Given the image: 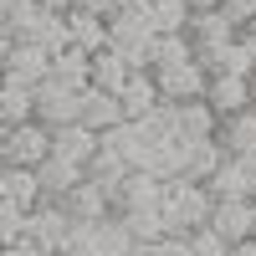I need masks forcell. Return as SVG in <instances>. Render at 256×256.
Here are the masks:
<instances>
[{
    "label": "cell",
    "mask_w": 256,
    "mask_h": 256,
    "mask_svg": "<svg viewBox=\"0 0 256 256\" xmlns=\"http://www.w3.org/2000/svg\"><path fill=\"white\" fill-rule=\"evenodd\" d=\"M164 216H169V230H180V236H195V230L210 226L216 216V195H210V184H195V180H164Z\"/></svg>",
    "instance_id": "cell-1"
},
{
    "label": "cell",
    "mask_w": 256,
    "mask_h": 256,
    "mask_svg": "<svg viewBox=\"0 0 256 256\" xmlns=\"http://www.w3.org/2000/svg\"><path fill=\"white\" fill-rule=\"evenodd\" d=\"M52 159V128L31 118L20 128H0V164H16V169H41Z\"/></svg>",
    "instance_id": "cell-2"
},
{
    "label": "cell",
    "mask_w": 256,
    "mask_h": 256,
    "mask_svg": "<svg viewBox=\"0 0 256 256\" xmlns=\"http://www.w3.org/2000/svg\"><path fill=\"white\" fill-rule=\"evenodd\" d=\"M31 241L46 251V256H67L77 251V216L62 200H46L31 210Z\"/></svg>",
    "instance_id": "cell-3"
},
{
    "label": "cell",
    "mask_w": 256,
    "mask_h": 256,
    "mask_svg": "<svg viewBox=\"0 0 256 256\" xmlns=\"http://www.w3.org/2000/svg\"><path fill=\"white\" fill-rule=\"evenodd\" d=\"M134 246L138 241L118 210L108 220H77V251L82 256H134Z\"/></svg>",
    "instance_id": "cell-4"
},
{
    "label": "cell",
    "mask_w": 256,
    "mask_h": 256,
    "mask_svg": "<svg viewBox=\"0 0 256 256\" xmlns=\"http://www.w3.org/2000/svg\"><path fill=\"white\" fill-rule=\"evenodd\" d=\"M82 92H88V88H72V82H62V77H46L36 88V118L46 128L82 123Z\"/></svg>",
    "instance_id": "cell-5"
},
{
    "label": "cell",
    "mask_w": 256,
    "mask_h": 256,
    "mask_svg": "<svg viewBox=\"0 0 256 256\" xmlns=\"http://www.w3.org/2000/svg\"><path fill=\"white\" fill-rule=\"evenodd\" d=\"M6 77L10 82H26V88H41L52 77V56L36 46V41H16L6 36Z\"/></svg>",
    "instance_id": "cell-6"
},
{
    "label": "cell",
    "mask_w": 256,
    "mask_h": 256,
    "mask_svg": "<svg viewBox=\"0 0 256 256\" xmlns=\"http://www.w3.org/2000/svg\"><path fill=\"white\" fill-rule=\"evenodd\" d=\"M52 154H56V159H72V164H82V169H92V159L102 154V134H92L88 123L52 128Z\"/></svg>",
    "instance_id": "cell-7"
},
{
    "label": "cell",
    "mask_w": 256,
    "mask_h": 256,
    "mask_svg": "<svg viewBox=\"0 0 256 256\" xmlns=\"http://www.w3.org/2000/svg\"><path fill=\"white\" fill-rule=\"evenodd\" d=\"M154 82H159L164 102H195V98H205V88H210V72L200 67V62H184V67L154 72Z\"/></svg>",
    "instance_id": "cell-8"
},
{
    "label": "cell",
    "mask_w": 256,
    "mask_h": 256,
    "mask_svg": "<svg viewBox=\"0 0 256 256\" xmlns=\"http://www.w3.org/2000/svg\"><path fill=\"white\" fill-rule=\"evenodd\" d=\"M0 200H10L20 210H36L46 205V190H41L36 169H16V164H0Z\"/></svg>",
    "instance_id": "cell-9"
},
{
    "label": "cell",
    "mask_w": 256,
    "mask_h": 256,
    "mask_svg": "<svg viewBox=\"0 0 256 256\" xmlns=\"http://www.w3.org/2000/svg\"><path fill=\"white\" fill-rule=\"evenodd\" d=\"M205 102H210V108H216L220 118H236V113H246V108H251V77H236V72L210 77Z\"/></svg>",
    "instance_id": "cell-10"
},
{
    "label": "cell",
    "mask_w": 256,
    "mask_h": 256,
    "mask_svg": "<svg viewBox=\"0 0 256 256\" xmlns=\"http://www.w3.org/2000/svg\"><path fill=\"white\" fill-rule=\"evenodd\" d=\"M16 41H36V46L46 52V56H62V52L72 46V26H67V16H56V10H41V16H36L31 26L16 36Z\"/></svg>",
    "instance_id": "cell-11"
},
{
    "label": "cell",
    "mask_w": 256,
    "mask_h": 256,
    "mask_svg": "<svg viewBox=\"0 0 256 256\" xmlns=\"http://www.w3.org/2000/svg\"><path fill=\"white\" fill-rule=\"evenodd\" d=\"M82 123H88L92 134H108V128L128 123L123 98H118V92H98V88H88V92H82Z\"/></svg>",
    "instance_id": "cell-12"
},
{
    "label": "cell",
    "mask_w": 256,
    "mask_h": 256,
    "mask_svg": "<svg viewBox=\"0 0 256 256\" xmlns=\"http://www.w3.org/2000/svg\"><path fill=\"white\" fill-rule=\"evenodd\" d=\"M67 26H72V46L92 52V56L113 46V26H108V16H92V10H67Z\"/></svg>",
    "instance_id": "cell-13"
},
{
    "label": "cell",
    "mask_w": 256,
    "mask_h": 256,
    "mask_svg": "<svg viewBox=\"0 0 256 256\" xmlns=\"http://www.w3.org/2000/svg\"><path fill=\"white\" fill-rule=\"evenodd\" d=\"M220 148L230 159H256V108L236 113V118H220Z\"/></svg>",
    "instance_id": "cell-14"
},
{
    "label": "cell",
    "mask_w": 256,
    "mask_h": 256,
    "mask_svg": "<svg viewBox=\"0 0 256 256\" xmlns=\"http://www.w3.org/2000/svg\"><path fill=\"white\" fill-rule=\"evenodd\" d=\"M118 98H123V113L134 118V123H144L154 108H164V92H159L154 72H134V77H128V88H123Z\"/></svg>",
    "instance_id": "cell-15"
},
{
    "label": "cell",
    "mask_w": 256,
    "mask_h": 256,
    "mask_svg": "<svg viewBox=\"0 0 256 256\" xmlns=\"http://www.w3.org/2000/svg\"><path fill=\"white\" fill-rule=\"evenodd\" d=\"M174 108H180V138H184V144H205V138L220 134V113L210 108L205 98H195V102H174Z\"/></svg>",
    "instance_id": "cell-16"
},
{
    "label": "cell",
    "mask_w": 256,
    "mask_h": 256,
    "mask_svg": "<svg viewBox=\"0 0 256 256\" xmlns=\"http://www.w3.org/2000/svg\"><path fill=\"white\" fill-rule=\"evenodd\" d=\"M210 195L216 200H256V180H251V164L246 159H226L210 180Z\"/></svg>",
    "instance_id": "cell-17"
},
{
    "label": "cell",
    "mask_w": 256,
    "mask_h": 256,
    "mask_svg": "<svg viewBox=\"0 0 256 256\" xmlns=\"http://www.w3.org/2000/svg\"><path fill=\"white\" fill-rule=\"evenodd\" d=\"M210 230H220L230 246L251 241V200H216V216H210Z\"/></svg>",
    "instance_id": "cell-18"
},
{
    "label": "cell",
    "mask_w": 256,
    "mask_h": 256,
    "mask_svg": "<svg viewBox=\"0 0 256 256\" xmlns=\"http://www.w3.org/2000/svg\"><path fill=\"white\" fill-rule=\"evenodd\" d=\"M36 174H41V190H46V200H67L72 190L88 180V169H82V164H72V159H56V154H52L46 164L36 169Z\"/></svg>",
    "instance_id": "cell-19"
},
{
    "label": "cell",
    "mask_w": 256,
    "mask_h": 256,
    "mask_svg": "<svg viewBox=\"0 0 256 256\" xmlns=\"http://www.w3.org/2000/svg\"><path fill=\"white\" fill-rule=\"evenodd\" d=\"M31 118H36V88L6 77V88H0V128H20Z\"/></svg>",
    "instance_id": "cell-20"
},
{
    "label": "cell",
    "mask_w": 256,
    "mask_h": 256,
    "mask_svg": "<svg viewBox=\"0 0 256 256\" xmlns=\"http://www.w3.org/2000/svg\"><path fill=\"white\" fill-rule=\"evenodd\" d=\"M184 36L195 41V52H205V46H226V41H236L241 31L230 26L220 10H195V20H190V31H184Z\"/></svg>",
    "instance_id": "cell-21"
},
{
    "label": "cell",
    "mask_w": 256,
    "mask_h": 256,
    "mask_svg": "<svg viewBox=\"0 0 256 256\" xmlns=\"http://www.w3.org/2000/svg\"><path fill=\"white\" fill-rule=\"evenodd\" d=\"M62 205H67L77 220H108L113 210H118V205H113L108 195H102V184H98V180H82V184H77L72 195L62 200Z\"/></svg>",
    "instance_id": "cell-22"
},
{
    "label": "cell",
    "mask_w": 256,
    "mask_h": 256,
    "mask_svg": "<svg viewBox=\"0 0 256 256\" xmlns=\"http://www.w3.org/2000/svg\"><path fill=\"white\" fill-rule=\"evenodd\" d=\"M226 159H230V154L220 148V138L190 144V154H184V180H195V184H210V180H216V169H220Z\"/></svg>",
    "instance_id": "cell-23"
},
{
    "label": "cell",
    "mask_w": 256,
    "mask_h": 256,
    "mask_svg": "<svg viewBox=\"0 0 256 256\" xmlns=\"http://www.w3.org/2000/svg\"><path fill=\"white\" fill-rule=\"evenodd\" d=\"M128 77H134V67H128V56H123V52L108 46V52H98V56H92V88H98V92H123V88H128Z\"/></svg>",
    "instance_id": "cell-24"
},
{
    "label": "cell",
    "mask_w": 256,
    "mask_h": 256,
    "mask_svg": "<svg viewBox=\"0 0 256 256\" xmlns=\"http://www.w3.org/2000/svg\"><path fill=\"white\" fill-rule=\"evenodd\" d=\"M190 20H195V6H190V0H154V10H148L154 36H184Z\"/></svg>",
    "instance_id": "cell-25"
},
{
    "label": "cell",
    "mask_w": 256,
    "mask_h": 256,
    "mask_svg": "<svg viewBox=\"0 0 256 256\" xmlns=\"http://www.w3.org/2000/svg\"><path fill=\"white\" fill-rule=\"evenodd\" d=\"M144 205H164V180L148 174V169H134V174H128V184H123L118 210H144Z\"/></svg>",
    "instance_id": "cell-26"
},
{
    "label": "cell",
    "mask_w": 256,
    "mask_h": 256,
    "mask_svg": "<svg viewBox=\"0 0 256 256\" xmlns=\"http://www.w3.org/2000/svg\"><path fill=\"white\" fill-rule=\"evenodd\" d=\"M118 216L128 220L134 241H164V236H174V230H169V216H164V205H144V210H118Z\"/></svg>",
    "instance_id": "cell-27"
},
{
    "label": "cell",
    "mask_w": 256,
    "mask_h": 256,
    "mask_svg": "<svg viewBox=\"0 0 256 256\" xmlns=\"http://www.w3.org/2000/svg\"><path fill=\"white\" fill-rule=\"evenodd\" d=\"M144 123H118V128H108L102 134V154H118V159H128V164H138V154H144Z\"/></svg>",
    "instance_id": "cell-28"
},
{
    "label": "cell",
    "mask_w": 256,
    "mask_h": 256,
    "mask_svg": "<svg viewBox=\"0 0 256 256\" xmlns=\"http://www.w3.org/2000/svg\"><path fill=\"white\" fill-rule=\"evenodd\" d=\"M52 77L72 82V88H92V52H82V46H67L62 56H52Z\"/></svg>",
    "instance_id": "cell-29"
},
{
    "label": "cell",
    "mask_w": 256,
    "mask_h": 256,
    "mask_svg": "<svg viewBox=\"0 0 256 256\" xmlns=\"http://www.w3.org/2000/svg\"><path fill=\"white\" fill-rule=\"evenodd\" d=\"M184 62H195V41L190 36H154V72L184 67Z\"/></svg>",
    "instance_id": "cell-30"
},
{
    "label": "cell",
    "mask_w": 256,
    "mask_h": 256,
    "mask_svg": "<svg viewBox=\"0 0 256 256\" xmlns=\"http://www.w3.org/2000/svg\"><path fill=\"white\" fill-rule=\"evenodd\" d=\"M20 241H31V210L0 200V246H20Z\"/></svg>",
    "instance_id": "cell-31"
},
{
    "label": "cell",
    "mask_w": 256,
    "mask_h": 256,
    "mask_svg": "<svg viewBox=\"0 0 256 256\" xmlns=\"http://www.w3.org/2000/svg\"><path fill=\"white\" fill-rule=\"evenodd\" d=\"M41 10H46L41 0H6V6H0V31H6V36H20Z\"/></svg>",
    "instance_id": "cell-32"
},
{
    "label": "cell",
    "mask_w": 256,
    "mask_h": 256,
    "mask_svg": "<svg viewBox=\"0 0 256 256\" xmlns=\"http://www.w3.org/2000/svg\"><path fill=\"white\" fill-rule=\"evenodd\" d=\"M220 16H226L236 31H251V26H256V0H220Z\"/></svg>",
    "instance_id": "cell-33"
},
{
    "label": "cell",
    "mask_w": 256,
    "mask_h": 256,
    "mask_svg": "<svg viewBox=\"0 0 256 256\" xmlns=\"http://www.w3.org/2000/svg\"><path fill=\"white\" fill-rule=\"evenodd\" d=\"M190 241H195V256H230V241L220 236V230H195V236H190Z\"/></svg>",
    "instance_id": "cell-34"
},
{
    "label": "cell",
    "mask_w": 256,
    "mask_h": 256,
    "mask_svg": "<svg viewBox=\"0 0 256 256\" xmlns=\"http://www.w3.org/2000/svg\"><path fill=\"white\" fill-rule=\"evenodd\" d=\"M154 256H195V241H190V236H180V230H174V236L154 241Z\"/></svg>",
    "instance_id": "cell-35"
},
{
    "label": "cell",
    "mask_w": 256,
    "mask_h": 256,
    "mask_svg": "<svg viewBox=\"0 0 256 256\" xmlns=\"http://www.w3.org/2000/svg\"><path fill=\"white\" fill-rule=\"evenodd\" d=\"M0 256H46L36 241H20V246H0Z\"/></svg>",
    "instance_id": "cell-36"
},
{
    "label": "cell",
    "mask_w": 256,
    "mask_h": 256,
    "mask_svg": "<svg viewBox=\"0 0 256 256\" xmlns=\"http://www.w3.org/2000/svg\"><path fill=\"white\" fill-rule=\"evenodd\" d=\"M241 46H246V56H251V72H256V26L241 31Z\"/></svg>",
    "instance_id": "cell-37"
},
{
    "label": "cell",
    "mask_w": 256,
    "mask_h": 256,
    "mask_svg": "<svg viewBox=\"0 0 256 256\" xmlns=\"http://www.w3.org/2000/svg\"><path fill=\"white\" fill-rule=\"evenodd\" d=\"M46 10H56V16H67V10H77V0H41Z\"/></svg>",
    "instance_id": "cell-38"
},
{
    "label": "cell",
    "mask_w": 256,
    "mask_h": 256,
    "mask_svg": "<svg viewBox=\"0 0 256 256\" xmlns=\"http://www.w3.org/2000/svg\"><path fill=\"white\" fill-rule=\"evenodd\" d=\"M230 256H256V241H241V246H230Z\"/></svg>",
    "instance_id": "cell-39"
},
{
    "label": "cell",
    "mask_w": 256,
    "mask_h": 256,
    "mask_svg": "<svg viewBox=\"0 0 256 256\" xmlns=\"http://www.w3.org/2000/svg\"><path fill=\"white\" fill-rule=\"evenodd\" d=\"M195 10H220V0H190Z\"/></svg>",
    "instance_id": "cell-40"
},
{
    "label": "cell",
    "mask_w": 256,
    "mask_h": 256,
    "mask_svg": "<svg viewBox=\"0 0 256 256\" xmlns=\"http://www.w3.org/2000/svg\"><path fill=\"white\" fill-rule=\"evenodd\" d=\"M251 241H256V200H251Z\"/></svg>",
    "instance_id": "cell-41"
},
{
    "label": "cell",
    "mask_w": 256,
    "mask_h": 256,
    "mask_svg": "<svg viewBox=\"0 0 256 256\" xmlns=\"http://www.w3.org/2000/svg\"><path fill=\"white\" fill-rule=\"evenodd\" d=\"M251 108H256V77H251Z\"/></svg>",
    "instance_id": "cell-42"
},
{
    "label": "cell",
    "mask_w": 256,
    "mask_h": 256,
    "mask_svg": "<svg viewBox=\"0 0 256 256\" xmlns=\"http://www.w3.org/2000/svg\"><path fill=\"white\" fill-rule=\"evenodd\" d=\"M246 164H251V180H256V159H246Z\"/></svg>",
    "instance_id": "cell-43"
},
{
    "label": "cell",
    "mask_w": 256,
    "mask_h": 256,
    "mask_svg": "<svg viewBox=\"0 0 256 256\" xmlns=\"http://www.w3.org/2000/svg\"><path fill=\"white\" fill-rule=\"evenodd\" d=\"M67 256H82V251H67Z\"/></svg>",
    "instance_id": "cell-44"
}]
</instances>
